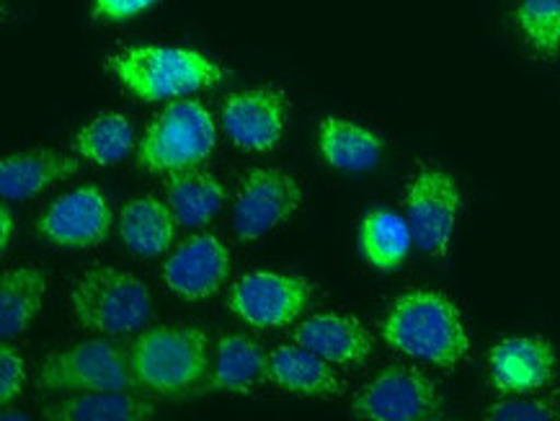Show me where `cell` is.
I'll use <instances>...</instances> for the list:
<instances>
[{
	"mask_svg": "<svg viewBox=\"0 0 560 421\" xmlns=\"http://www.w3.org/2000/svg\"><path fill=\"white\" fill-rule=\"evenodd\" d=\"M380 334L395 352L444 370L459 365L470 352L463 313L440 290L404 292L380 324Z\"/></svg>",
	"mask_w": 560,
	"mask_h": 421,
	"instance_id": "1",
	"label": "cell"
},
{
	"mask_svg": "<svg viewBox=\"0 0 560 421\" xmlns=\"http://www.w3.org/2000/svg\"><path fill=\"white\" fill-rule=\"evenodd\" d=\"M109 70L129 94L148 104L214 89L228 75L225 68L197 49L158 45L129 47L112 55Z\"/></svg>",
	"mask_w": 560,
	"mask_h": 421,
	"instance_id": "2",
	"label": "cell"
},
{
	"mask_svg": "<svg viewBox=\"0 0 560 421\" xmlns=\"http://www.w3.org/2000/svg\"><path fill=\"white\" fill-rule=\"evenodd\" d=\"M129 365L138 381L158 396H182L197 388L210 370L207 334L194 326H155L129 344Z\"/></svg>",
	"mask_w": 560,
	"mask_h": 421,
	"instance_id": "3",
	"label": "cell"
},
{
	"mask_svg": "<svg viewBox=\"0 0 560 421\" xmlns=\"http://www.w3.org/2000/svg\"><path fill=\"white\" fill-rule=\"evenodd\" d=\"M70 305L78 324L104 337L145 328L153 316V297L140 277L117 267H91L70 292Z\"/></svg>",
	"mask_w": 560,
	"mask_h": 421,
	"instance_id": "4",
	"label": "cell"
},
{
	"mask_svg": "<svg viewBox=\"0 0 560 421\" xmlns=\"http://www.w3.org/2000/svg\"><path fill=\"white\" fill-rule=\"evenodd\" d=\"M218 127L205 104L176 98L155 114L138 145V166L148 174L197 168L214 150Z\"/></svg>",
	"mask_w": 560,
	"mask_h": 421,
	"instance_id": "5",
	"label": "cell"
},
{
	"mask_svg": "<svg viewBox=\"0 0 560 421\" xmlns=\"http://www.w3.org/2000/svg\"><path fill=\"white\" fill-rule=\"evenodd\" d=\"M47 394H93V390H135L138 381L129 365V349L104 339L78 341L47 354L37 375Z\"/></svg>",
	"mask_w": 560,
	"mask_h": 421,
	"instance_id": "6",
	"label": "cell"
},
{
	"mask_svg": "<svg viewBox=\"0 0 560 421\" xmlns=\"http://www.w3.org/2000/svg\"><path fill=\"white\" fill-rule=\"evenodd\" d=\"M351 409L368 421H432L442 417V396L419 367L390 365L359 390Z\"/></svg>",
	"mask_w": 560,
	"mask_h": 421,
	"instance_id": "7",
	"label": "cell"
},
{
	"mask_svg": "<svg viewBox=\"0 0 560 421\" xmlns=\"http://www.w3.org/2000/svg\"><path fill=\"white\" fill-rule=\"evenodd\" d=\"M459 204V187L455 176L436 166L416 171L406 191V220L411 225L413 246L429 256H444L455 235Z\"/></svg>",
	"mask_w": 560,
	"mask_h": 421,
	"instance_id": "8",
	"label": "cell"
},
{
	"mask_svg": "<svg viewBox=\"0 0 560 421\" xmlns=\"http://www.w3.org/2000/svg\"><path fill=\"white\" fill-rule=\"evenodd\" d=\"M313 300V282L298 274L250 272L230 288L228 308L254 328H282L303 316Z\"/></svg>",
	"mask_w": 560,
	"mask_h": 421,
	"instance_id": "9",
	"label": "cell"
},
{
	"mask_svg": "<svg viewBox=\"0 0 560 421\" xmlns=\"http://www.w3.org/2000/svg\"><path fill=\"white\" fill-rule=\"evenodd\" d=\"M303 204L298 178L282 168H250L233 204V227L241 241H258L290 220Z\"/></svg>",
	"mask_w": 560,
	"mask_h": 421,
	"instance_id": "10",
	"label": "cell"
},
{
	"mask_svg": "<svg viewBox=\"0 0 560 421\" xmlns=\"http://www.w3.org/2000/svg\"><path fill=\"white\" fill-rule=\"evenodd\" d=\"M112 223L114 215L104 189L85 184L47 204L37 220V231L52 246L91 248L109 238Z\"/></svg>",
	"mask_w": 560,
	"mask_h": 421,
	"instance_id": "11",
	"label": "cell"
},
{
	"mask_svg": "<svg viewBox=\"0 0 560 421\" xmlns=\"http://www.w3.org/2000/svg\"><path fill=\"white\" fill-rule=\"evenodd\" d=\"M290 122V98L279 89H248L230 94L222 104L228 138L248 153H267L284 138Z\"/></svg>",
	"mask_w": 560,
	"mask_h": 421,
	"instance_id": "12",
	"label": "cell"
},
{
	"mask_svg": "<svg viewBox=\"0 0 560 421\" xmlns=\"http://www.w3.org/2000/svg\"><path fill=\"white\" fill-rule=\"evenodd\" d=\"M558 367L556 349L540 337H512L488 352L491 383L504 396H529L552 383Z\"/></svg>",
	"mask_w": 560,
	"mask_h": 421,
	"instance_id": "13",
	"label": "cell"
},
{
	"mask_svg": "<svg viewBox=\"0 0 560 421\" xmlns=\"http://www.w3.org/2000/svg\"><path fill=\"white\" fill-rule=\"evenodd\" d=\"M230 277V252L218 235L199 233L186 238L163 264L168 290L184 300H205L218 292Z\"/></svg>",
	"mask_w": 560,
	"mask_h": 421,
	"instance_id": "14",
	"label": "cell"
},
{
	"mask_svg": "<svg viewBox=\"0 0 560 421\" xmlns=\"http://www.w3.org/2000/svg\"><path fill=\"white\" fill-rule=\"evenodd\" d=\"M294 341L331 365H362L370 360L372 334L364 328V324L354 316H341V313H320V316H311L294 328Z\"/></svg>",
	"mask_w": 560,
	"mask_h": 421,
	"instance_id": "15",
	"label": "cell"
},
{
	"mask_svg": "<svg viewBox=\"0 0 560 421\" xmlns=\"http://www.w3.org/2000/svg\"><path fill=\"white\" fill-rule=\"evenodd\" d=\"M267 381L287 394L305 398H336L343 390L339 375L331 370V362L303 344H282L271 349Z\"/></svg>",
	"mask_w": 560,
	"mask_h": 421,
	"instance_id": "16",
	"label": "cell"
},
{
	"mask_svg": "<svg viewBox=\"0 0 560 421\" xmlns=\"http://www.w3.org/2000/svg\"><path fill=\"white\" fill-rule=\"evenodd\" d=\"M81 163L73 155L57 153L49 148L24 150V153L5 155L0 161V195L5 202H21L39 191L75 176Z\"/></svg>",
	"mask_w": 560,
	"mask_h": 421,
	"instance_id": "17",
	"label": "cell"
},
{
	"mask_svg": "<svg viewBox=\"0 0 560 421\" xmlns=\"http://www.w3.org/2000/svg\"><path fill=\"white\" fill-rule=\"evenodd\" d=\"M178 220L168 202L158 197H135L119 210V238L129 254L153 256L166 254L174 246Z\"/></svg>",
	"mask_w": 560,
	"mask_h": 421,
	"instance_id": "18",
	"label": "cell"
},
{
	"mask_svg": "<svg viewBox=\"0 0 560 421\" xmlns=\"http://www.w3.org/2000/svg\"><path fill=\"white\" fill-rule=\"evenodd\" d=\"M166 199L182 227H202L228 202V189L218 176L202 168L174 171L166 182Z\"/></svg>",
	"mask_w": 560,
	"mask_h": 421,
	"instance_id": "19",
	"label": "cell"
},
{
	"mask_svg": "<svg viewBox=\"0 0 560 421\" xmlns=\"http://www.w3.org/2000/svg\"><path fill=\"white\" fill-rule=\"evenodd\" d=\"M318 150L331 168L362 174L383 159V140L368 127L341 117H326L318 130Z\"/></svg>",
	"mask_w": 560,
	"mask_h": 421,
	"instance_id": "20",
	"label": "cell"
},
{
	"mask_svg": "<svg viewBox=\"0 0 560 421\" xmlns=\"http://www.w3.org/2000/svg\"><path fill=\"white\" fill-rule=\"evenodd\" d=\"M267 365L269 354H264V349L254 339L228 334L218 341L207 388L225 390V394H254L258 385L267 381Z\"/></svg>",
	"mask_w": 560,
	"mask_h": 421,
	"instance_id": "21",
	"label": "cell"
},
{
	"mask_svg": "<svg viewBox=\"0 0 560 421\" xmlns=\"http://www.w3.org/2000/svg\"><path fill=\"white\" fill-rule=\"evenodd\" d=\"M42 417L55 421H148L155 417V406L132 396V390H93L47 406Z\"/></svg>",
	"mask_w": 560,
	"mask_h": 421,
	"instance_id": "22",
	"label": "cell"
},
{
	"mask_svg": "<svg viewBox=\"0 0 560 421\" xmlns=\"http://www.w3.org/2000/svg\"><path fill=\"white\" fill-rule=\"evenodd\" d=\"M357 244L370 267L377 272H395L411 254L413 233L408 220L393 210H370L359 223Z\"/></svg>",
	"mask_w": 560,
	"mask_h": 421,
	"instance_id": "23",
	"label": "cell"
},
{
	"mask_svg": "<svg viewBox=\"0 0 560 421\" xmlns=\"http://www.w3.org/2000/svg\"><path fill=\"white\" fill-rule=\"evenodd\" d=\"M47 277L34 267L5 269L0 280V337L9 341L24 334L45 303Z\"/></svg>",
	"mask_w": 560,
	"mask_h": 421,
	"instance_id": "24",
	"label": "cell"
},
{
	"mask_svg": "<svg viewBox=\"0 0 560 421\" xmlns=\"http://www.w3.org/2000/svg\"><path fill=\"white\" fill-rule=\"evenodd\" d=\"M135 145L132 122L125 114L102 112L91 117L73 138V148L78 150L83 161L93 166H114V163L125 161L129 150Z\"/></svg>",
	"mask_w": 560,
	"mask_h": 421,
	"instance_id": "25",
	"label": "cell"
},
{
	"mask_svg": "<svg viewBox=\"0 0 560 421\" xmlns=\"http://www.w3.org/2000/svg\"><path fill=\"white\" fill-rule=\"evenodd\" d=\"M516 21L537 55L560 52V0H522Z\"/></svg>",
	"mask_w": 560,
	"mask_h": 421,
	"instance_id": "26",
	"label": "cell"
},
{
	"mask_svg": "<svg viewBox=\"0 0 560 421\" xmlns=\"http://www.w3.org/2000/svg\"><path fill=\"white\" fill-rule=\"evenodd\" d=\"M483 419L491 421H560V390L550 396L506 398L491 404L483 411Z\"/></svg>",
	"mask_w": 560,
	"mask_h": 421,
	"instance_id": "27",
	"label": "cell"
},
{
	"mask_svg": "<svg viewBox=\"0 0 560 421\" xmlns=\"http://www.w3.org/2000/svg\"><path fill=\"white\" fill-rule=\"evenodd\" d=\"M24 383H26L24 356H21L16 349L3 344L0 347V404L9 406L11 401H16L21 390H24Z\"/></svg>",
	"mask_w": 560,
	"mask_h": 421,
	"instance_id": "28",
	"label": "cell"
},
{
	"mask_svg": "<svg viewBox=\"0 0 560 421\" xmlns=\"http://www.w3.org/2000/svg\"><path fill=\"white\" fill-rule=\"evenodd\" d=\"M155 3L158 0H93V16L104 21H127Z\"/></svg>",
	"mask_w": 560,
	"mask_h": 421,
	"instance_id": "29",
	"label": "cell"
},
{
	"mask_svg": "<svg viewBox=\"0 0 560 421\" xmlns=\"http://www.w3.org/2000/svg\"><path fill=\"white\" fill-rule=\"evenodd\" d=\"M16 238V220H13V212L9 204L0 207V254H9V248Z\"/></svg>",
	"mask_w": 560,
	"mask_h": 421,
	"instance_id": "30",
	"label": "cell"
},
{
	"mask_svg": "<svg viewBox=\"0 0 560 421\" xmlns=\"http://www.w3.org/2000/svg\"><path fill=\"white\" fill-rule=\"evenodd\" d=\"M0 419H3V421H9V419H28L26 417V413H16V411H3V413H0Z\"/></svg>",
	"mask_w": 560,
	"mask_h": 421,
	"instance_id": "31",
	"label": "cell"
}]
</instances>
